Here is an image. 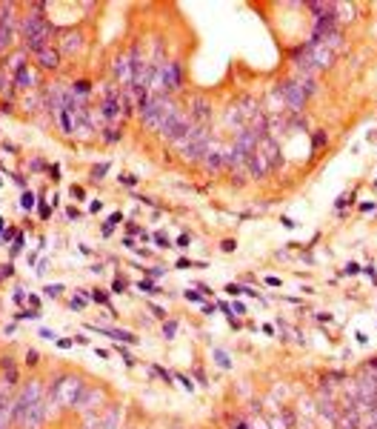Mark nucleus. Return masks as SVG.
Listing matches in <instances>:
<instances>
[{"label":"nucleus","mask_w":377,"mask_h":429,"mask_svg":"<svg viewBox=\"0 0 377 429\" xmlns=\"http://www.w3.org/2000/svg\"><path fill=\"white\" fill-rule=\"evenodd\" d=\"M14 421L20 429H40L46 421V398H43V383L29 381L20 389L14 401Z\"/></svg>","instance_id":"obj_1"},{"label":"nucleus","mask_w":377,"mask_h":429,"mask_svg":"<svg viewBox=\"0 0 377 429\" xmlns=\"http://www.w3.org/2000/svg\"><path fill=\"white\" fill-rule=\"evenodd\" d=\"M49 37H52V23L46 20L43 14H29L23 17V40H26V49L29 52H40V49L49 46Z\"/></svg>","instance_id":"obj_2"},{"label":"nucleus","mask_w":377,"mask_h":429,"mask_svg":"<svg viewBox=\"0 0 377 429\" xmlns=\"http://www.w3.org/2000/svg\"><path fill=\"white\" fill-rule=\"evenodd\" d=\"M140 112H143V123L151 129H163V123L169 120V117H174L180 109L171 103L166 94H151L146 103L140 106Z\"/></svg>","instance_id":"obj_3"},{"label":"nucleus","mask_w":377,"mask_h":429,"mask_svg":"<svg viewBox=\"0 0 377 429\" xmlns=\"http://www.w3.org/2000/svg\"><path fill=\"white\" fill-rule=\"evenodd\" d=\"M83 392H86V383L80 381V378H75V375H60V378L52 383V395H49V398L60 406H77Z\"/></svg>","instance_id":"obj_4"},{"label":"nucleus","mask_w":377,"mask_h":429,"mask_svg":"<svg viewBox=\"0 0 377 429\" xmlns=\"http://www.w3.org/2000/svg\"><path fill=\"white\" fill-rule=\"evenodd\" d=\"M180 149H183V158H186V161L203 158L206 149H209V135H206V129L203 126H192V132L180 140Z\"/></svg>","instance_id":"obj_5"},{"label":"nucleus","mask_w":377,"mask_h":429,"mask_svg":"<svg viewBox=\"0 0 377 429\" xmlns=\"http://www.w3.org/2000/svg\"><path fill=\"white\" fill-rule=\"evenodd\" d=\"M306 52H308V58H311V63H314V69H329L331 63H334V52H331L329 46L317 43V40H308Z\"/></svg>","instance_id":"obj_6"},{"label":"nucleus","mask_w":377,"mask_h":429,"mask_svg":"<svg viewBox=\"0 0 377 429\" xmlns=\"http://www.w3.org/2000/svg\"><path fill=\"white\" fill-rule=\"evenodd\" d=\"M277 94L286 100V106H289L292 112H300V109H303V103H306V94L300 92L292 81H286L283 86H277Z\"/></svg>","instance_id":"obj_7"},{"label":"nucleus","mask_w":377,"mask_h":429,"mask_svg":"<svg viewBox=\"0 0 377 429\" xmlns=\"http://www.w3.org/2000/svg\"><path fill=\"white\" fill-rule=\"evenodd\" d=\"M160 89L163 92H177L180 89V66L177 63H166L160 69Z\"/></svg>","instance_id":"obj_8"},{"label":"nucleus","mask_w":377,"mask_h":429,"mask_svg":"<svg viewBox=\"0 0 377 429\" xmlns=\"http://www.w3.org/2000/svg\"><path fill=\"white\" fill-rule=\"evenodd\" d=\"M112 69H114V78L123 83L126 89H129V86H132V81H135V63H132V58H129V55H120V58L114 60Z\"/></svg>","instance_id":"obj_9"},{"label":"nucleus","mask_w":377,"mask_h":429,"mask_svg":"<svg viewBox=\"0 0 377 429\" xmlns=\"http://www.w3.org/2000/svg\"><path fill=\"white\" fill-rule=\"evenodd\" d=\"M257 152L263 155V161H266V166H269V172L280 166V146L274 143V138H266V135H263L260 149H257Z\"/></svg>","instance_id":"obj_10"},{"label":"nucleus","mask_w":377,"mask_h":429,"mask_svg":"<svg viewBox=\"0 0 377 429\" xmlns=\"http://www.w3.org/2000/svg\"><path fill=\"white\" fill-rule=\"evenodd\" d=\"M106 401V392L103 389H94V386H86V392H83V398H80V409H86V412H94V409H100L97 404H103Z\"/></svg>","instance_id":"obj_11"},{"label":"nucleus","mask_w":377,"mask_h":429,"mask_svg":"<svg viewBox=\"0 0 377 429\" xmlns=\"http://www.w3.org/2000/svg\"><path fill=\"white\" fill-rule=\"evenodd\" d=\"M243 166L249 169V174H251V177H266V174H269V166H266V161H263V155H260V152H254V155H249Z\"/></svg>","instance_id":"obj_12"},{"label":"nucleus","mask_w":377,"mask_h":429,"mask_svg":"<svg viewBox=\"0 0 377 429\" xmlns=\"http://www.w3.org/2000/svg\"><path fill=\"white\" fill-rule=\"evenodd\" d=\"M34 58H37V63H40L43 69H57V66H60V49L46 46V49H40Z\"/></svg>","instance_id":"obj_13"},{"label":"nucleus","mask_w":377,"mask_h":429,"mask_svg":"<svg viewBox=\"0 0 377 429\" xmlns=\"http://www.w3.org/2000/svg\"><path fill=\"white\" fill-rule=\"evenodd\" d=\"M60 49H63V52H69V55L80 52V49H83V35H80V32H66V35H63Z\"/></svg>","instance_id":"obj_14"},{"label":"nucleus","mask_w":377,"mask_h":429,"mask_svg":"<svg viewBox=\"0 0 377 429\" xmlns=\"http://www.w3.org/2000/svg\"><path fill=\"white\" fill-rule=\"evenodd\" d=\"M292 83H295V86H297V89H300L303 94H306V97H308L311 92H314V89H317L314 78H311V75H306V72H297L295 78H292Z\"/></svg>","instance_id":"obj_15"},{"label":"nucleus","mask_w":377,"mask_h":429,"mask_svg":"<svg viewBox=\"0 0 377 429\" xmlns=\"http://www.w3.org/2000/svg\"><path fill=\"white\" fill-rule=\"evenodd\" d=\"M203 163L209 169H220V166H223V149L215 146V143H209V149H206V155H203Z\"/></svg>","instance_id":"obj_16"},{"label":"nucleus","mask_w":377,"mask_h":429,"mask_svg":"<svg viewBox=\"0 0 377 429\" xmlns=\"http://www.w3.org/2000/svg\"><path fill=\"white\" fill-rule=\"evenodd\" d=\"M11 415H14V401H9L6 395H0V429H9Z\"/></svg>","instance_id":"obj_17"},{"label":"nucleus","mask_w":377,"mask_h":429,"mask_svg":"<svg viewBox=\"0 0 377 429\" xmlns=\"http://www.w3.org/2000/svg\"><path fill=\"white\" fill-rule=\"evenodd\" d=\"M192 115L197 117V120H209V117H212V106L206 103L203 97H194L192 100Z\"/></svg>","instance_id":"obj_18"},{"label":"nucleus","mask_w":377,"mask_h":429,"mask_svg":"<svg viewBox=\"0 0 377 429\" xmlns=\"http://www.w3.org/2000/svg\"><path fill=\"white\" fill-rule=\"evenodd\" d=\"M97 332H103V335H112V338H117V341H123V343H137V338L132 335V332H123V329H106V326H100Z\"/></svg>","instance_id":"obj_19"},{"label":"nucleus","mask_w":377,"mask_h":429,"mask_svg":"<svg viewBox=\"0 0 377 429\" xmlns=\"http://www.w3.org/2000/svg\"><path fill=\"white\" fill-rule=\"evenodd\" d=\"M14 83H17L20 89H29V86H32V83H34V75H32V72H29V69H20V72H14Z\"/></svg>","instance_id":"obj_20"},{"label":"nucleus","mask_w":377,"mask_h":429,"mask_svg":"<svg viewBox=\"0 0 377 429\" xmlns=\"http://www.w3.org/2000/svg\"><path fill=\"white\" fill-rule=\"evenodd\" d=\"M340 429H357V409H352L349 415L340 418Z\"/></svg>","instance_id":"obj_21"},{"label":"nucleus","mask_w":377,"mask_h":429,"mask_svg":"<svg viewBox=\"0 0 377 429\" xmlns=\"http://www.w3.org/2000/svg\"><path fill=\"white\" fill-rule=\"evenodd\" d=\"M346 14V20H352L354 17V6H349V3H334V14Z\"/></svg>","instance_id":"obj_22"},{"label":"nucleus","mask_w":377,"mask_h":429,"mask_svg":"<svg viewBox=\"0 0 377 429\" xmlns=\"http://www.w3.org/2000/svg\"><path fill=\"white\" fill-rule=\"evenodd\" d=\"M106 172H109V163H100V166H94V169H91V177H94V180H100Z\"/></svg>","instance_id":"obj_23"},{"label":"nucleus","mask_w":377,"mask_h":429,"mask_svg":"<svg viewBox=\"0 0 377 429\" xmlns=\"http://www.w3.org/2000/svg\"><path fill=\"white\" fill-rule=\"evenodd\" d=\"M20 206H23V209H32V206H34V195H32V192H23Z\"/></svg>","instance_id":"obj_24"},{"label":"nucleus","mask_w":377,"mask_h":429,"mask_svg":"<svg viewBox=\"0 0 377 429\" xmlns=\"http://www.w3.org/2000/svg\"><path fill=\"white\" fill-rule=\"evenodd\" d=\"M174 332H177V324H174V321L163 324V335H166V338H174Z\"/></svg>","instance_id":"obj_25"},{"label":"nucleus","mask_w":377,"mask_h":429,"mask_svg":"<svg viewBox=\"0 0 377 429\" xmlns=\"http://www.w3.org/2000/svg\"><path fill=\"white\" fill-rule=\"evenodd\" d=\"M103 138L109 140V143H117V140H120V132H117V129H106V135H103Z\"/></svg>","instance_id":"obj_26"},{"label":"nucleus","mask_w":377,"mask_h":429,"mask_svg":"<svg viewBox=\"0 0 377 429\" xmlns=\"http://www.w3.org/2000/svg\"><path fill=\"white\" fill-rule=\"evenodd\" d=\"M60 292H63V286H60V283H55V286H46V295H49V298H57Z\"/></svg>","instance_id":"obj_27"},{"label":"nucleus","mask_w":377,"mask_h":429,"mask_svg":"<svg viewBox=\"0 0 377 429\" xmlns=\"http://www.w3.org/2000/svg\"><path fill=\"white\" fill-rule=\"evenodd\" d=\"M215 358H217V363H220L223 369H226V366H228V358H226V352H220V349H217V352H215Z\"/></svg>","instance_id":"obj_28"},{"label":"nucleus","mask_w":377,"mask_h":429,"mask_svg":"<svg viewBox=\"0 0 377 429\" xmlns=\"http://www.w3.org/2000/svg\"><path fill=\"white\" fill-rule=\"evenodd\" d=\"M117 180H120L123 186H135V183H137V177H132V174H120Z\"/></svg>","instance_id":"obj_29"},{"label":"nucleus","mask_w":377,"mask_h":429,"mask_svg":"<svg viewBox=\"0 0 377 429\" xmlns=\"http://www.w3.org/2000/svg\"><path fill=\"white\" fill-rule=\"evenodd\" d=\"M323 143H326V132H317V135H314V149L323 146Z\"/></svg>","instance_id":"obj_30"},{"label":"nucleus","mask_w":377,"mask_h":429,"mask_svg":"<svg viewBox=\"0 0 377 429\" xmlns=\"http://www.w3.org/2000/svg\"><path fill=\"white\" fill-rule=\"evenodd\" d=\"M26 363H32V366L37 363V352H34V349H29V352H26Z\"/></svg>","instance_id":"obj_31"},{"label":"nucleus","mask_w":377,"mask_h":429,"mask_svg":"<svg viewBox=\"0 0 377 429\" xmlns=\"http://www.w3.org/2000/svg\"><path fill=\"white\" fill-rule=\"evenodd\" d=\"M154 241H157L160 246H171V244H169V238H166L163 232H157V235H154Z\"/></svg>","instance_id":"obj_32"},{"label":"nucleus","mask_w":377,"mask_h":429,"mask_svg":"<svg viewBox=\"0 0 377 429\" xmlns=\"http://www.w3.org/2000/svg\"><path fill=\"white\" fill-rule=\"evenodd\" d=\"M177 246H180V249H189V235H180V238H177Z\"/></svg>","instance_id":"obj_33"},{"label":"nucleus","mask_w":377,"mask_h":429,"mask_svg":"<svg viewBox=\"0 0 377 429\" xmlns=\"http://www.w3.org/2000/svg\"><path fill=\"white\" fill-rule=\"evenodd\" d=\"M357 272H360L357 263H346V275H357Z\"/></svg>","instance_id":"obj_34"},{"label":"nucleus","mask_w":377,"mask_h":429,"mask_svg":"<svg viewBox=\"0 0 377 429\" xmlns=\"http://www.w3.org/2000/svg\"><path fill=\"white\" fill-rule=\"evenodd\" d=\"M72 306H77V309H83V306H86V298H80V295H77V298H72Z\"/></svg>","instance_id":"obj_35"},{"label":"nucleus","mask_w":377,"mask_h":429,"mask_svg":"<svg viewBox=\"0 0 377 429\" xmlns=\"http://www.w3.org/2000/svg\"><path fill=\"white\" fill-rule=\"evenodd\" d=\"M91 298H94V301H97V303H109V298H106V295H103V292H94V295H91Z\"/></svg>","instance_id":"obj_36"},{"label":"nucleus","mask_w":377,"mask_h":429,"mask_svg":"<svg viewBox=\"0 0 377 429\" xmlns=\"http://www.w3.org/2000/svg\"><path fill=\"white\" fill-rule=\"evenodd\" d=\"M112 289H114V292H123V289H126V280L117 278V280H114V286H112Z\"/></svg>","instance_id":"obj_37"},{"label":"nucleus","mask_w":377,"mask_h":429,"mask_svg":"<svg viewBox=\"0 0 377 429\" xmlns=\"http://www.w3.org/2000/svg\"><path fill=\"white\" fill-rule=\"evenodd\" d=\"M49 172H52V180H60V177H57V174H60V166H57V163L49 169Z\"/></svg>","instance_id":"obj_38"},{"label":"nucleus","mask_w":377,"mask_h":429,"mask_svg":"<svg viewBox=\"0 0 377 429\" xmlns=\"http://www.w3.org/2000/svg\"><path fill=\"white\" fill-rule=\"evenodd\" d=\"M180 383H183V386H186V389H189V392H192V389H194V383L189 381V378H183V375H180Z\"/></svg>","instance_id":"obj_39"},{"label":"nucleus","mask_w":377,"mask_h":429,"mask_svg":"<svg viewBox=\"0 0 377 429\" xmlns=\"http://www.w3.org/2000/svg\"><path fill=\"white\" fill-rule=\"evenodd\" d=\"M186 301H194V303H197V301H200V295H197V292H186Z\"/></svg>","instance_id":"obj_40"},{"label":"nucleus","mask_w":377,"mask_h":429,"mask_svg":"<svg viewBox=\"0 0 377 429\" xmlns=\"http://www.w3.org/2000/svg\"><path fill=\"white\" fill-rule=\"evenodd\" d=\"M140 289H143V292H157L154 286H151V283H143V280H140Z\"/></svg>","instance_id":"obj_41"},{"label":"nucleus","mask_w":377,"mask_h":429,"mask_svg":"<svg viewBox=\"0 0 377 429\" xmlns=\"http://www.w3.org/2000/svg\"><path fill=\"white\" fill-rule=\"evenodd\" d=\"M237 429H249V427H246V424H237Z\"/></svg>","instance_id":"obj_42"},{"label":"nucleus","mask_w":377,"mask_h":429,"mask_svg":"<svg viewBox=\"0 0 377 429\" xmlns=\"http://www.w3.org/2000/svg\"><path fill=\"white\" fill-rule=\"evenodd\" d=\"M0 9H3V6H0Z\"/></svg>","instance_id":"obj_43"},{"label":"nucleus","mask_w":377,"mask_h":429,"mask_svg":"<svg viewBox=\"0 0 377 429\" xmlns=\"http://www.w3.org/2000/svg\"><path fill=\"white\" fill-rule=\"evenodd\" d=\"M375 183H377V180H375Z\"/></svg>","instance_id":"obj_44"}]
</instances>
